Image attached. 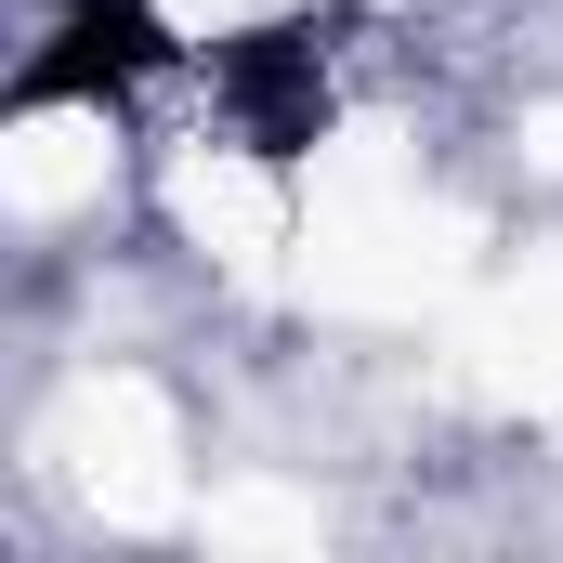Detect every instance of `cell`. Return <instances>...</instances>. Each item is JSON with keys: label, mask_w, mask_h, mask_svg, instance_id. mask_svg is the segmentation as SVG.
I'll list each match as a JSON object with an SVG mask.
<instances>
[{"label": "cell", "mask_w": 563, "mask_h": 563, "mask_svg": "<svg viewBox=\"0 0 563 563\" xmlns=\"http://www.w3.org/2000/svg\"><path fill=\"white\" fill-rule=\"evenodd\" d=\"M210 92H223V119L263 144V157H301V144L328 132V26H314V13L236 26V40L210 53Z\"/></svg>", "instance_id": "cell-2"}, {"label": "cell", "mask_w": 563, "mask_h": 563, "mask_svg": "<svg viewBox=\"0 0 563 563\" xmlns=\"http://www.w3.org/2000/svg\"><path fill=\"white\" fill-rule=\"evenodd\" d=\"M157 66H170V13L157 0H53L40 53L13 66V106H119Z\"/></svg>", "instance_id": "cell-1"}]
</instances>
